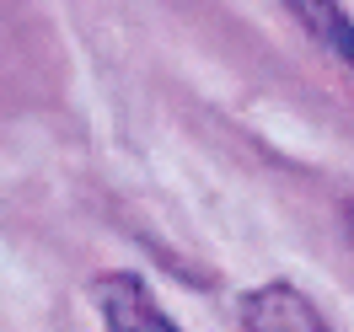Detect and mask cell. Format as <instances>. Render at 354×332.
<instances>
[{
  "mask_svg": "<svg viewBox=\"0 0 354 332\" xmlns=\"http://www.w3.org/2000/svg\"><path fill=\"white\" fill-rule=\"evenodd\" d=\"M91 295H97V311H102L108 332H183L151 300V289H145L140 273H97Z\"/></svg>",
  "mask_w": 354,
  "mask_h": 332,
  "instance_id": "1",
  "label": "cell"
},
{
  "mask_svg": "<svg viewBox=\"0 0 354 332\" xmlns=\"http://www.w3.org/2000/svg\"><path fill=\"white\" fill-rule=\"evenodd\" d=\"M242 327L247 332H333L317 306H311L306 295L285 279H274V284H258L252 295L242 300Z\"/></svg>",
  "mask_w": 354,
  "mask_h": 332,
  "instance_id": "2",
  "label": "cell"
},
{
  "mask_svg": "<svg viewBox=\"0 0 354 332\" xmlns=\"http://www.w3.org/2000/svg\"><path fill=\"white\" fill-rule=\"evenodd\" d=\"M285 6L295 11V22L306 27L328 54H338V59L354 70V17L338 0H285Z\"/></svg>",
  "mask_w": 354,
  "mask_h": 332,
  "instance_id": "3",
  "label": "cell"
},
{
  "mask_svg": "<svg viewBox=\"0 0 354 332\" xmlns=\"http://www.w3.org/2000/svg\"><path fill=\"white\" fill-rule=\"evenodd\" d=\"M344 231H349V242H354V193L344 199Z\"/></svg>",
  "mask_w": 354,
  "mask_h": 332,
  "instance_id": "4",
  "label": "cell"
}]
</instances>
